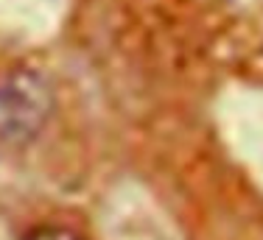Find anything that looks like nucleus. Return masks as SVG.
<instances>
[{
    "label": "nucleus",
    "instance_id": "f257e3e1",
    "mask_svg": "<svg viewBox=\"0 0 263 240\" xmlns=\"http://www.w3.org/2000/svg\"><path fill=\"white\" fill-rule=\"evenodd\" d=\"M53 112V84L40 70L20 67L0 75V145L26 148L40 140Z\"/></svg>",
    "mask_w": 263,
    "mask_h": 240
},
{
    "label": "nucleus",
    "instance_id": "f03ea898",
    "mask_svg": "<svg viewBox=\"0 0 263 240\" xmlns=\"http://www.w3.org/2000/svg\"><path fill=\"white\" fill-rule=\"evenodd\" d=\"M26 240H84L79 232L67 229V226H42V229H34Z\"/></svg>",
    "mask_w": 263,
    "mask_h": 240
}]
</instances>
